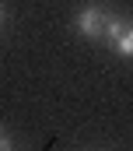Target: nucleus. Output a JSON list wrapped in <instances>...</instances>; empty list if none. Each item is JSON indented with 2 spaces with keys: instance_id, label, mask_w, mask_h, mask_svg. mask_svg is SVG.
Masks as SVG:
<instances>
[{
  "instance_id": "f03ea898",
  "label": "nucleus",
  "mask_w": 133,
  "mask_h": 151,
  "mask_svg": "<svg viewBox=\"0 0 133 151\" xmlns=\"http://www.w3.org/2000/svg\"><path fill=\"white\" fill-rule=\"evenodd\" d=\"M105 42H109L119 56H133V21H126V18H109Z\"/></svg>"
},
{
  "instance_id": "f257e3e1",
  "label": "nucleus",
  "mask_w": 133,
  "mask_h": 151,
  "mask_svg": "<svg viewBox=\"0 0 133 151\" xmlns=\"http://www.w3.org/2000/svg\"><path fill=\"white\" fill-rule=\"evenodd\" d=\"M109 11L105 7H98V4H88V7H81L77 11V18H74V25H77V32L84 39H91V42H98V39H105V28H109Z\"/></svg>"
},
{
  "instance_id": "7ed1b4c3",
  "label": "nucleus",
  "mask_w": 133,
  "mask_h": 151,
  "mask_svg": "<svg viewBox=\"0 0 133 151\" xmlns=\"http://www.w3.org/2000/svg\"><path fill=\"white\" fill-rule=\"evenodd\" d=\"M0 151H11V141H7L4 134H0Z\"/></svg>"
},
{
  "instance_id": "20e7f679",
  "label": "nucleus",
  "mask_w": 133,
  "mask_h": 151,
  "mask_svg": "<svg viewBox=\"0 0 133 151\" xmlns=\"http://www.w3.org/2000/svg\"><path fill=\"white\" fill-rule=\"evenodd\" d=\"M4 21H7V11H4V4H0V28H4Z\"/></svg>"
}]
</instances>
